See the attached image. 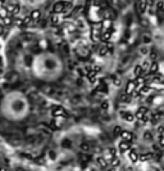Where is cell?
<instances>
[{"label":"cell","mask_w":164,"mask_h":171,"mask_svg":"<svg viewBox=\"0 0 164 171\" xmlns=\"http://www.w3.org/2000/svg\"><path fill=\"white\" fill-rule=\"evenodd\" d=\"M31 72L37 80L51 82L58 80L64 72V63L62 58L53 52H41L32 58Z\"/></svg>","instance_id":"cell-1"},{"label":"cell","mask_w":164,"mask_h":171,"mask_svg":"<svg viewBox=\"0 0 164 171\" xmlns=\"http://www.w3.org/2000/svg\"><path fill=\"white\" fill-rule=\"evenodd\" d=\"M0 113L8 121H22L30 113V102L19 90H12L4 94L0 100Z\"/></svg>","instance_id":"cell-2"},{"label":"cell","mask_w":164,"mask_h":171,"mask_svg":"<svg viewBox=\"0 0 164 171\" xmlns=\"http://www.w3.org/2000/svg\"><path fill=\"white\" fill-rule=\"evenodd\" d=\"M19 1L26 6H39V5L44 4L46 0H19Z\"/></svg>","instance_id":"cell-3"},{"label":"cell","mask_w":164,"mask_h":171,"mask_svg":"<svg viewBox=\"0 0 164 171\" xmlns=\"http://www.w3.org/2000/svg\"><path fill=\"white\" fill-rule=\"evenodd\" d=\"M130 158H131L133 162H135V161H137V155H136L135 150H131V152H130Z\"/></svg>","instance_id":"cell-4"},{"label":"cell","mask_w":164,"mask_h":171,"mask_svg":"<svg viewBox=\"0 0 164 171\" xmlns=\"http://www.w3.org/2000/svg\"><path fill=\"white\" fill-rule=\"evenodd\" d=\"M128 143H126V142H123V143H120V150H126L127 148H128Z\"/></svg>","instance_id":"cell-5"}]
</instances>
